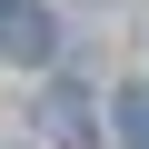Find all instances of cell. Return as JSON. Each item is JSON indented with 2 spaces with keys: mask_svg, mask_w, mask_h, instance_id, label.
Instances as JSON below:
<instances>
[{
  "mask_svg": "<svg viewBox=\"0 0 149 149\" xmlns=\"http://www.w3.org/2000/svg\"><path fill=\"white\" fill-rule=\"evenodd\" d=\"M50 50H60V20H50V0H0V60L40 70Z\"/></svg>",
  "mask_w": 149,
  "mask_h": 149,
  "instance_id": "obj_1",
  "label": "cell"
},
{
  "mask_svg": "<svg viewBox=\"0 0 149 149\" xmlns=\"http://www.w3.org/2000/svg\"><path fill=\"white\" fill-rule=\"evenodd\" d=\"M119 119H129V149H149V90H129V100H119Z\"/></svg>",
  "mask_w": 149,
  "mask_h": 149,
  "instance_id": "obj_3",
  "label": "cell"
},
{
  "mask_svg": "<svg viewBox=\"0 0 149 149\" xmlns=\"http://www.w3.org/2000/svg\"><path fill=\"white\" fill-rule=\"evenodd\" d=\"M50 129H60V149H90V100L80 90H50Z\"/></svg>",
  "mask_w": 149,
  "mask_h": 149,
  "instance_id": "obj_2",
  "label": "cell"
}]
</instances>
